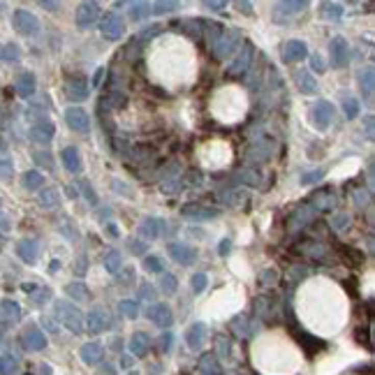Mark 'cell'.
Masks as SVG:
<instances>
[{
    "instance_id": "obj_1",
    "label": "cell",
    "mask_w": 375,
    "mask_h": 375,
    "mask_svg": "<svg viewBox=\"0 0 375 375\" xmlns=\"http://www.w3.org/2000/svg\"><path fill=\"white\" fill-rule=\"evenodd\" d=\"M65 95L72 102H84L88 97V79L84 74H70L65 79Z\"/></svg>"
},
{
    "instance_id": "obj_2",
    "label": "cell",
    "mask_w": 375,
    "mask_h": 375,
    "mask_svg": "<svg viewBox=\"0 0 375 375\" xmlns=\"http://www.w3.org/2000/svg\"><path fill=\"white\" fill-rule=\"evenodd\" d=\"M12 23H14V28L19 30V33H23V35H37V30H40V21L26 10H16L14 14H12Z\"/></svg>"
},
{
    "instance_id": "obj_3",
    "label": "cell",
    "mask_w": 375,
    "mask_h": 375,
    "mask_svg": "<svg viewBox=\"0 0 375 375\" xmlns=\"http://www.w3.org/2000/svg\"><path fill=\"white\" fill-rule=\"evenodd\" d=\"M100 30H102V35H105L107 40H118V37H123L125 23H123V19H120V14H116V12H107L105 19H102V23H100Z\"/></svg>"
},
{
    "instance_id": "obj_4",
    "label": "cell",
    "mask_w": 375,
    "mask_h": 375,
    "mask_svg": "<svg viewBox=\"0 0 375 375\" xmlns=\"http://www.w3.org/2000/svg\"><path fill=\"white\" fill-rule=\"evenodd\" d=\"M65 120L74 132H88L90 130L88 114H86V109H81V107H70V109H65Z\"/></svg>"
},
{
    "instance_id": "obj_5",
    "label": "cell",
    "mask_w": 375,
    "mask_h": 375,
    "mask_svg": "<svg viewBox=\"0 0 375 375\" xmlns=\"http://www.w3.org/2000/svg\"><path fill=\"white\" fill-rule=\"evenodd\" d=\"M329 58L334 67H343L350 60V51H347V42L343 37H334L329 44Z\"/></svg>"
},
{
    "instance_id": "obj_6",
    "label": "cell",
    "mask_w": 375,
    "mask_h": 375,
    "mask_svg": "<svg viewBox=\"0 0 375 375\" xmlns=\"http://www.w3.org/2000/svg\"><path fill=\"white\" fill-rule=\"evenodd\" d=\"M54 132H56L54 123L46 120V118H42V120H37V123L30 128V139L37 141V144H46V141H51Z\"/></svg>"
},
{
    "instance_id": "obj_7",
    "label": "cell",
    "mask_w": 375,
    "mask_h": 375,
    "mask_svg": "<svg viewBox=\"0 0 375 375\" xmlns=\"http://www.w3.org/2000/svg\"><path fill=\"white\" fill-rule=\"evenodd\" d=\"M308 56V46L301 40H290L283 46V60L285 63H296V60H304Z\"/></svg>"
},
{
    "instance_id": "obj_8",
    "label": "cell",
    "mask_w": 375,
    "mask_h": 375,
    "mask_svg": "<svg viewBox=\"0 0 375 375\" xmlns=\"http://www.w3.org/2000/svg\"><path fill=\"white\" fill-rule=\"evenodd\" d=\"M331 118H334V107H331L329 102L322 100L313 107V120H315V125L320 130H327V128H329Z\"/></svg>"
},
{
    "instance_id": "obj_9",
    "label": "cell",
    "mask_w": 375,
    "mask_h": 375,
    "mask_svg": "<svg viewBox=\"0 0 375 375\" xmlns=\"http://www.w3.org/2000/svg\"><path fill=\"white\" fill-rule=\"evenodd\" d=\"M16 253L19 257L26 262V264H35L37 255H40V243L35 239H23L19 245H16Z\"/></svg>"
},
{
    "instance_id": "obj_10",
    "label": "cell",
    "mask_w": 375,
    "mask_h": 375,
    "mask_svg": "<svg viewBox=\"0 0 375 375\" xmlns=\"http://www.w3.org/2000/svg\"><path fill=\"white\" fill-rule=\"evenodd\" d=\"M167 250H169V255L174 257L179 264H192V262H195V250H192L190 245H185V243H169V245H167Z\"/></svg>"
},
{
    "instance_id": "obj_11",
    "label": "cell",
    "mask_w": 375,
    "mask_h": 375,
    "mask_svg": "<svg viewBox=\"0 0 375 375\" xmlns=\"http://www.w3.org/2000/svg\"><path fill=\"white\" fill-rule=\"evenodd\" d=\"M162 227H165V222L160 220V218H144L139 225V236H144V239H155V236L162 232Z\"/></svg>"
},
{
    "instance_id": "obj_12",
    "label": "cell",
    "mask_w": 375,
    "mask_h": 375,
    "mask_svg": "<svg viewBox=\"0 0 375 375\" xmlns=\"http://www.w3.org/2000/svg\"><path fill=\"white\" fill-rule=\"evenodd\" d=\"M100 16V7L95 5V3H84V5L79 7V12H77V23L79 26H90L93 21Z\"/></svg>"
},
{
    "instance_id": "obj_13",
    "label": "cell",
    "mask_w": 375,
    "mask_h": 375,
    "mask_svg": "<svg viewBox=\"0 0 375 375\" xmlns=\"http://www.w3.org/2000/svg\"><path fill=\"white\" fill-rule=\"evenodd\" d=\"M60 158H63V165H65L67 171H72V174L81 171V155H79V151H77L74 146H67V148H63Z\"/></svg>"
},
{
    "instance_id": "obj_14",
    "label": "cell",
    "mask_w": 375,
    "mask_h": 375,
    "mask_svg": "<svg viewBox=\"0 0 375 375\" xmlns=\"http://www.w3.org/2000/svg\"><path fill=\"white\" fill-rule=\"evenodd\" d=\"M16 93H19V97H23V100H28V97L35 93V77L30 74V72H23V74L16 79Z\"/></svg>"
},
{
    "instance_id": "obj_15",
    "label": "cell",
    "mask_w": 375,
    "mask_h": 375,
    "mask_svg": "<svg viewBox=\"0 0 375 375\" xmlns=\"http://www.w3.org/2000/svg\"><path fill=\"white\" fill-rule=\"evenodd\" d=\"M183 215H185V218H192V220H209V218H213V215H215V211L206 209V206L188 204V206H183Z\"/></svg>"
},
{
    "instance_id": "obj_16",
    "label": "cell",
    "mask_w": 375,
    "mask_h": 375,
    "mask_svg": "<svg viewBox=\"0 0 375 375\" xmlns=\"http://www.w3.org/2000/svg\"><path fill=\"white\" fill-rule=\"evenodd\" d=\"M236 42H239V33L236 30H230L225 37H220V42H218V58H225L230 51H234V46H236Z\"/></svg>"
},
{
    "instance_id": "obj_17",
    "label": "cell",
    "mask_w": 375,
    "mask_h": 375,
    "mask_svg": "<svg viewBox=\"0 0 375 375\" xmlns=\"http://www.w3.org/2000/svg\"><path fill=\"white\" fill-rule=\"evenodd\" d=\"M148 317H151L153 322H158L160 327H169V324H171V313H169V308H167L165 304L148 308Z\"/></svg>"
},
{
    "instance_id": "obj_18",
    "label": "cell",
    "mask_w": 375,
    "mask_h": 375,
    "mask_svg": "<svg viewBox=\"0 0 375 375\" xmlns=\"http://www.w3.org/2000/svg\"><path fill=\"white\" fill-rule=\"evenodd\" d=\"M296 84H299V88H301V93H315L317 90V84H315V79L308 74V70H304V72H299L296 74Z\"/></svg>"
},
{
    "instance_id": "obj_19",
    "label": "cell",
    "mask_w": 375,
    "mask_h": 375,
    "mask_svg": "<svg viewBox=\"0 0 375 375\" xmlns=\"http://www.w3.org/2000/svg\"><path fill=\"white\" fill-rule=\"evenodd\" d=\"M120 264H123V257H120L118 250H109L105 255V269L109 271V273H118Z\"/></svg>"
},
{
    "instance_id": "obj_20",
    "label": "cell",
    "mask_w": 375,
    "mask_h": 375,
    "mask_svg": "<svg viewBox=\"0 0 375 375\" xmlns=\"http://www.w3.org/2000/svg\"><path fill=\"white\" fill-rule=\"evenodd\" d=\"M250 56H253V49H250V46H243V51H241L234 58V63H232V72H243L250 63Z\"/></svg>"
},
{
    "instance_id": "obj_21",
    "label": "cell",
    "mask_w": 375,
    "mask_h": 375,
    "mask_svg": "<svg viewBox=\"0 0 375 375\" xmlns=\"http://www.w3.org/2000/svg\"><path fill=\"white\" fill-rule=\"evenodd\" d=\"M107 324V315L102 313V310H90L88 313V327L93 331H100L102 327Z\"/></svg>"
},
{
    "instance_id": "obj_22",
    "label": "cell",
    "mask_w": 375,
    "mask_h": 375,
    "mask_svg": "<svg viewBox=\"0 0 375 375\" xmlns=\"http://www.w3.org/2000/svg\"><path fill=\"white\" fill-rule=\"evenodd\" d=\"M42 183H44V179H42L40 171H26L23 174V188H28V190H35Z\"/></svg>"
},
{
    "instance_id": "obj_23",
    "label": "cell",
    "mask_w": 375,
    "mask_h": 375,
    "mask_svg": "<svg viewBox=\"0 0 375 375\" xmlns=\"http://www.w3.org/2000/svg\"><path fill=\"white\" fill-rule=\"evenodd\" d=\"M359 81H361V88L364 90H375V67H368L359 74Z\"/></svg>"
},
{
    "instance_id": "obj_24",
    "label": "cell",
    "mask_w": 375,
    "mask_h": 375,
    "mask_svg": "<svg viewBox=\"0 0 375 375\" xmlns=\"http://www.w3.org/2000/svg\"><path fill=\"white\" fill-rule=\"evenodd\" d=\"M144 266H146V271H151V273H160V271H165L162 260H160V257H155V255H146L144 257Z\"/></svg>"
},
{
    "instance_id": "obj_25",
    "label": "cell",
    "mask_w": 375,
    "mask_h": 375,
    "mask_svg": "<svg viewBox=\"0 0 375 375\" xmlns=\"http://www.w3.org/2000/svg\"><path fill=\"white\" fill-rule=\"evenodd\" d=\"M176 287H179V283H176V278L171 273H162L160 276V290L162 292L171 294V292H176Z\"/></svg>"
},
{
    "instance_id": "obj_26",
    "label": "cell",
    "mask_w": 375,
    "mask_h": 375,
    "mask_svg": "<svg viewBox=\"0 0 375 375\" xmlns=\"http://www.w3.org/2000/svg\"><path fill=\"white\" fill-rule=\"evenodd\" d=\"M19 58H21V54H19V46H16V44H5V46H3V60H5V63H16Z\"/></svg>"
},
{
    "instance_id": "obj_27",
    "label": "cell",
    "mask_w": 375,
    "mask_h": 375,
    "mask_svg": "<svg viewBox=\"0 0 375 375\" xmlns=\"http://www.w3.org/2000/svg\"><path fill=\"white\" fill-rule=\"evenodd\" d=\"M40 204L44 206V209H54L56 204H58V195H56V190H44L40 195Z\"/></svg>"
},
{
    "instance_id": "obj_28",
    "label": "cell",
    "mask_w": 375,
    "mask_h": 375,
    "mask_svg": "<svg viewBox=\"0 0 375 375\" xmlns=\"http://www.w3.org/2000/svg\"><path fill=\"white\" fill-rule=\"evenodd\" d=\"M67 294L72 296V299H86V296H88V292H86V285L84 283H72L70 287H67Z\"/></svg>"
},
{
    "instance_id": "obj_29",
    "label": "cell",
    "mask_w": 375,
    "mask_h": 375,
    "mask_svg": "<svg viewBox=\"0 0 375 375\" xmlns=\"http://www.w3.org/2000/svg\"><path fill=\"white\" fill-rule=\"evenodd\" d=\"M139 304L137 301H132V299H125V301H120V313H125L128 317H137V313H139Z\"/></svg>"
},
{
    "instance_id": "obj_30",
    "label": "cell",
    "mask_w": 375,
    "mask_h": 375,
    "mask_svg": "<svg viewBox=\"0 0 375 375\" xmlns=\"http://www.w3.org/2000/svg\"><path fill=\"white\" fill-rule=\"evenodd\" d=\"M148 10H151V7L146 5V3H137V5H132V12H130L132 21H141L146 14H148Z\"/></svg>"
},
{
    "instance_id": "obj_31",
    "label": "cell",
    "mask_w": 375,
    "mask_h": 375,
    "mask_svg": "<svg viewBox=\"0 0 375 375\" xmlns=\"http://www.w3.org/2000/svg\"><path fill=\"white\" fill-rule=\"evenodd\" d=\"M206 283H209V278H206L204 273H195V276H192V290H195L197 294L206 290Z\"/></svg>"
},
{
    "instance_id": "obj_32",
    "label": "cell",
    "mask_w": 375,
    "mask_h": 375,
    "mask_svg": "<svg viewBox=\"0 0 375 375\" xmlns=\"http://www.w3.org/2000/svg\"><path fill=\"white\" fill-rule=\"evenodd\" d=\"M153 14H169V12H176L179 10V3H158V5L153 7Z\"/></svg>"
},
{
    "instance_id": "obj_33",
    "label": "cell",
    "mask_w": 375,
    "mask_h": 375,
    "mask_svg": "<svg viewBox=\"0 0 375 375\" xmlns=\"http://www.w3.org/2000/svg\"><path fill=\"white\" fill-rule=\"evenodd\" d=\"M364 132L370 141H375V116H366L364 118Z\"/></svg>"
},
{
    "instance_id": "obj_34",
    "label": "cell",
    "mask_w": 375,
    "mask_h": 375,
    "mask_svg": "<svg viewBox=\"0 0 375 375\" xmlns=\"http://www.w3.org/2000/svg\"><path fill=\"white\" fill-rule=\"evenodd\" d=\"M357 114H359V102H357L355 97L345 100V116L347 118H357Z\"/></svg>"
},
{
    "instance_id": "obj_35",
    "label": "cell",
    "mask_w": 375,
    "mask_h": 375,
    "mask_svg": "<svg viewBox=\"0 0 375 375\" xmlns=\"http://www.w3.org/2000/svg\"><path fill=\"white\" fill-rule=\"evenodd\" d=\"M33 158H35V162L40 167H46V169H51V167H54V162H51V153H35Z\"/></svg>"
},
{
    "instance_id": "obj_36",
    "label": "cell",
    "mask_w": 375,
    "mask_h": 375,
    "mask_svg": "<svg viewBox=\"0 0 375 375\" xmlns=\"http://www.w3.org/2000/svg\"><path fill=\"white\" fill-rule=\"evenodd\" d=\"M28 338L33 340V347H37V350H40V347L44 345V336H42L37 329H30V331H28Z\"/></svg>"
},
{
    "instance_id": "obj_37",
    "label": "cell",
    "mask_w": 375,
    "mask_h": 375,
    "mask_svg": "<svg viewBox=\"0 0 375 375\" xmlns=\"http://www.w3.org/2000/svg\"><path fill=\"white\" fill-rule=\"evenodd\" d=\"M3 308H5V315H12L14 320H19V306L14 301H3Z\"/></svg>"
},
{
    "instance_id": "obj_38",
    "label": "cell",
    "mask_w": 375,
    "mask_h": 375,
    "mask_svg": "<svg viewBox=\"0 0 375 375\" xmlns=\"http://www.w3.org/2000/svg\"><path fill=\"white\" fill-rule=\"evenodd\" d=\"M322 10H324L327 19H338V16H340V7L338 5H322Z\"/></svg>"
},
{
    "instance_id": "obj_39",
    "label": "cell",
    "mask_w": 375,
    "mask_h": 375,
    "mask_svg": "<svg viewBox=\"0 0 375 375\" xmlns=\"http://www.w3.org/2000/svg\"><path fill=\"white\" fill-rule=\"evenodd\" d=\"M320 176H324V171L317 169V171H310V174H304V183H315V181H320Z\"/></svg>"
},
{
    "instance_id": "obj_40",
    "label": "cell",
    "mask_w": 375,
    "mask_h": 375,
    "mask_svg": "<svg viewBox=\"0 0 375 375\" xmlns=\"http://www.w3.org/2000/svg\"><path fill=\"white\" fill-rule=\"evenodd\" d=\"M97 355H100V347H97V345H88V347H84V359H95Z\"/></svg>"
},
{
    "instance_id": "obj_41",
    "label": "cell",
    "mask_w": 375,
    "mask_h": 375,
    "mask_svg": "<svg viewBox=\"0 0 375 375\" xmlns=\"http://www.w3.org/2000/svg\"><path fill=\"white\" fill-rule=\"evenodd\" d=\"M81 190H84V195L88 197L90 204H97V197H95V192L90 190V185H88V183H81Z\"/></svg>"
},
{
    "instance_id": "obj_42",
    "label": "cell",
    "mask_w": 375,
    "mask_h": 375,
    "mask_svg": "<svg viewBox=\"0 0 375 375\" xmlns=\"http://www.w3.org/2000/svg\"><path fill=\"white\" fill-rule=\"evenodd\" d=\"M280 7H285V10H290V14H296L294 10H304L306 3H283Z\"/></svg>"
},
{
    "instance_id": "obj_43",
    "label": "cell",
    "mask_w": 375,
    "mask_h": 375,
    "mask_svg": "<svg viewBox=\"0 0 375 375\" xmlns=\"http://www.w3.org/2000/svg\"><path fill=\"white\" fill-rule=\"evenodd\" d=\"M37 290H40V285H35V283H26V285H23V292H26V294H30V296L37 294Z\"/></svg>"
},
{
    "instance_id": "obj_44",
    "label": "cell",
    "mask_w": 375,
    "mask_h": 375,
    "mask_svg": "<svg viewBox=\"0 0 375 375\" xmlns=\"http://www.w3.org/2000/svg\"><path fill=\"white\" fill-rule=\"evenodd\" d=\"M313 70H315V72H322V70H324V63H322L320 56H313Z\"/></svg>"
},
{
    "instance_id": "obj_45",
    "label": "cell",
    "mask_w": 375,
    "mask_h": 375,
    "mask_svg": "<svg viewBox=\"0 0 375 375\" xmlns=\"http://www.w3.org/2000/svg\"><path fill=\"white\" fill-rule=\"evenodd\" d=\"M128 245H130L132 250H137V255H141V253H144V250H146V245H144V243H139V241H130V243H128Z\"/></svg>"
},
{
    "instance_id": "obj_46",
    "label": "cell",
    "mask_w": 375,
    "mask_h": 375,
    "mask_svg": "<svg viewBox=\"0 0 375 375\" xmlns=\"http://www.w3.org/2000/svg\"><path fill=\"white\" fill-rule=\"evenodd\" d=\"M3 176L10 179V158H3Z\"/></svg>"
},
{
    "instance_id": "obj_47",
    "label": "cell",
    "mask_w": 375,
    "mask_h": 375,
    "mask_svg": "<svg viewBox=\"0 0 375 375\" xmlns=\"http://www.w3.org/2000/svg\"><path fill=\"white\" fill-rule=\"evenodd\" d=\"M230 245H232V243H230L227 239L220 241V255H230Z\"/></svg>"
},
{
    "instance_id": "obj_48",
    "label": "cell",
    "mask_w": 375,
    "mask_h": 375,
    "mask_svg": "<svg viewBox=\"0 0 375 375\" xmlns=\"http://www.w3.org/2000/svg\"><path fill=\"white\" fill-rule=\"evenodd\" d=\"M222 5H225V3H206V7H209V10H220Z\"/></svg>"
},
{
    "instance_id": "obj_49",
    "label": "cell",
    "mask_w": 375,
    "mask_h": 375,
    "mask_svg": "<svg viewBox=\"0 0 375 375\" xmlns=\"http://www.w3.org/2000/svg\"><path fill=\"white\" fill-rule=\"evenodd\" d=\"M107 230L111 232V236H118V227L116 225H107Z\"/></svg>"
},
{
    "instance_id": "obj_50",
    "label": "cell",
    "mask_w": 375,
    "mask_h": 375,
    "mask_svg": "<svg viewBox=\"0 0 375 375\" xmlns=\"http://www.w3.org/2000/svg\"><path fill=\"white\" fill-rule=\"evenodd\" d=\"M102 74H105V67H100V70H97V74H95V84H100Z\"/></svg>"
},
{
    "instance_id": "obj_51",
    "label": "cell",
    "mask_w": 375,
    "mask_h": 375,
    "mask_svg": "<svg viewBox=\"0 0 375 375\" xmlns=\"http://www.w3.org/2000/svg\"><path fill=\"white\" fill-rule=\"evenodd\" d=\"M370 176H373V185H375V169H373V171H370Z\"/></svg>"
}]
</instances>
